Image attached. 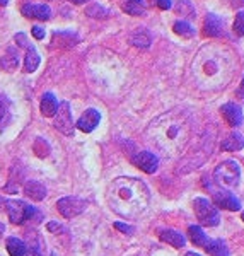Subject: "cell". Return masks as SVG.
<instances>
[{
    "instance_id": "1",
    "label": "cell",
    "mask_w": 244,
    "mask_h": 256,
    "mask_svg": "<svg viewBox=\"0 0 244 256\" xmlns=\"http://www.w3.org/2000/svg\"><path fill=\"white\" fill-rule=\"evenodd\" d=\"M236 72V56L226 44L208 43L198 50L192 62L193 82L202 90L224 89Z\"/></svg>"
},
{
    "instance_id": "2",
    "label": "cell",
    "mask_w": 244,
    "mask_h": 256,
    "mask_svg": "<svg viewBox=\"0 0 244 256\" xmlns=\"http://www.w3.org/2000/svg\"><path fill=\"white\" fill-rule=\"evenodd\" d=\"M193 122L188 111L172 110L160 114L148 126V137L168 156H178L192 140Z\"/></svg>"
},
{
    "instance_id": "3",
    "label": "cell",
    "mask_w": 244,
    "mask_h": 256,
    "mask_svg": "<svg viewBox=\"0 0 244 256\" xmlns=\"http://www.w3.org/2000/svg\"><path fill=\"white\" fill-rule=\"evenodd\" d=\"M150 195L144 184V181L134 178H122L116 180L111 188L110 204L114 212L123 217L135 218L146 212Z\"/></svg>"
},
{
    "instance_id": "4",
    "label": "cell",
    "mask_w": 244,
    "mask_h": 256,
    "mask_svg": "<svg viewBox=\"0 0 244 256\" xmlns=\"http://www.w3.org/2000/svg\"><path fill=\"white\" fill-rule=\"evenodd\" d=\"M214 178L220 186L236 188L241 181V168L236 160H224L215 169Z\"/></svg>"
},
{
    "instance_id": "5",
    "label": "cell",
    "mask_w": 244,
    "mask_h": 256,
    "mask_svg": "<svg viewBox=\"0 0 244 256\" xmlns=\"http://www.w3.org/2000/svg\"><path fill=\"white\" fill-rule=\"evenodd\" d=\"M6 208L12 224H22V222L32 220L34 216H38V208L20 200H6Z\"/></svg>"
},
{
    "instance_id": "6",
    "label": "cell",
    "mask_w": 244,
    "mask_h": 256,
    "mask_svg": "<svg viewBox=\"0 0 244 256\" xmlns=\"http://www.w3.org/2000/svg\"><path fill=\"white\" fill-rule=\"evenodd\" d=\"M193 208H195V216L200 224L206 227L218 226L220 216H218V210L212 202H208L206 198H196L195 204H193Z\"/></svg>"
},
{
    "instance_id": "7",
    "label": "cell",
    "mask_w": 244,
    "mask_h": 256,
    "mask_svg": "<svg viewBox=\"0 0 244 256\" xmlns=\"http://www.w3.org/2000/svg\"><path fill=\"white\" fill-rule=\"evenodd\" d=\"M55 128L62 132L64 135H74V122H72V113H70V104L67 101L60 102L58 110L55 113Z\"/></svg>"
},
{
    "instance_id": "8",
    "label": "cell",
    "mask_w": 244,
    "mask_h": 256,
    "mask_svg": "<svg viewBox=\"0 0 244 256\" xmlns=\"http://www.w3.org/2000/svg\"><path fill=\"white\" fill-rule=\"evenodd\" d=\"M56 207H58L60 214L65 218H72V217L78 216V214H80L82 210L88 207V204H86V200H82V198L65 196V198H62V200H58Z\"/></svg>"
},
{
    "instance_id": "9",
    "label": "cell",
    "mask_w": 244,
    "mask_h": 256,
    "mask_svg": "<svg viewBox=\"0 0 244 256\" xmlns=\"http://www.w3.org/2000/svg\"><path fill=\"white\" fill-rule=\"evenodd\" d=\"M214 204L217 205L218 208L224 210H230V212H236V210H241V202L236 198L234 193L230 192H217L214 195Z\"/></svg>"
},
{
    "instance_id": "10",
    "label": "cell",
    "mask_w": 244,
    "mask_h": 256,
    "mask_svg": "<svg viewBox=\"0 0 244 256\" xmlns=\"http://www.w3.org/2000/svg\"><path fill=\"white\" fill-rule=\"evenodd\" d=\"M134 164L137 166L138 169H142L144 172H148V174H152V172L157 171V168H159V159H157V156H154L152 152H140L134 158Z\"/></svg>"
},
{
    "instance_id": "11",
    "label": "cell",
    "mask_w": 244,
    "mask_h": 256,
    "mask_svg": "<svg viewBox=\"0 0 244 256\" xmlns=\"http://www.w3.org/2000/svg\"><path fill=\"white\" fill-rule=\"evenodd\" d=\"M20 12H22V16H26L30 19L48 20L52 18V9L48 6H44V4H28V6H24L20 9Z\"/></svg>"
},
{
    "instance_id": "12",
    "label": "cell",
    "mask_w": 244,
    "mask_h": 256,
    "mask_svg": "<svg viewBox=\"0 0 244 256\" xmlns=\"http://www.w3.org/2000/svg\"><path fill=\"white\" fill-rule=\"evenodd\" d=\"M220 113L222 116H224V120L227 123H229L232 128H238L241 126L242 123V110L239 108L236 102H227V104H224L220 108Z\"/></svg>"
},
{
    "instance_id": "13",
    "label": "cell",
    "mask_w": 244,
    "mask_h": 256,
    "mask_svg": "<svg viewBox=\"0 0 244 256\" xmlns=\"http://www.w3.org/2000/svg\"><path fill=\"white\" fill-rule=\"evenodd\" d=\"M205 34L210 36V38H218V36L224 34V30H226V24H224V19L218 18L217 14H208L205 19Z\"/></svg>"
},
{
    "instance_id": "14",
    "label": "cell",
    "mask_w": 244,
    "mask_h": 256,
    "mask_svg": "<svg viewBox=\"0 0 244 256\" xmlns=\"http://www.w3.org/2000/svg\"><path fill=\"white\" fill-rule=\"evenodd\" d=\"M99 122H101V114H99V111L90 108V110L86 111L80 118H78L77 128L82 132H86V134H89V132H92L94 128L99 125Z\"/></svg>"
},
{
    "instance_id": "15",
    "label": "cell",
    "mask_w": 244,
    "mask_h": 256,
    "mask_svg": "<svg viewBox=\"0 0 244 256\" xmlns=\"http://www.w3.org/2000/svg\"><path fill=\"white\" fill-rule=\"evenodd\" d=\"M159 238H160V241L168 242V244H171L172 248H183L184 242H186V239L183 238V234L176 232V230H172V229L160 230Z\"/></svg>"
},
{
    "instance_id": "16",
    "label": "cell",
    "mask_w": 244,
    "mask_h": 256,
    "mask_svg": "<svg viewBox=\"0 0 244 256\" xmlns=\"http://www.w3.org/2000/svg\"><path fill=\"white\" fill-rule=\"evenodd\" d=\"M56 110H58V101H56V98L53 96L52 92L43 94V98H41V113H43L44 116L52 118V116H55Z\"/></svg>"
},
{
    "instance_id": "17",
    "label": "cell",
    "mask_w": 244,
    "mask_h": 256,
    "mask_svg": "<svg viewBox=\"0 0 244 256\" xmlns=\"http://www.w3.org/2000/svg\"><path fill=\"white\" fill-rule=\"evenodd\" d=\"M242 147H244V138H242V135H239V134L227 135V137L222 140V144H220V148H222V150H226V152L241 150Z\"/></svg>"
},
{
    "instance_id": "18",
    "label": "cell",
    "mask_w": 244,
    "mask_h": 256,
    "mask_svg": "<svg viewBox=\"0 0 244 256\" xmlns=\"http://www.w3.org/2000/svg\"><path fill=\"white\" fill-rule=\"evenodd\" d=\"M19 67V53L16 48H9L2 56V68L7 72H14Z\"/></svg>"
},
{
    "instance_id": "19",
    "label": "cell",
    "mask_w": 244,
    "mask_h": 256,
    "mask_svg": "<svg viewBox=\"0 0 244 256\" xmlns=\"http://www.w3.org/2000/svg\"><path fill=\"white\" fill-rule=\"evenodd\" d=\"M24 193H26V196L40 202L46 196V188H44L41 183H38V181H30V183L26 184V188H24Z\"/></svg>"
},
{
    "instance_id": "20",
    "label": "cell",
    "mask_w": 244,
    "mask_h": 256,
    "mask_svg": "<svg viewBox=\"0 0 244 256\" xmlns=\"http://www.w3.org/2000/svg\"><path fill=\"white\" fill-rule=\"evenodd\" d=\"M130 41L138 48H148V46H150V43H152V36H150V32L146 30V28H138V30L132 34Z\"/></svg>"
},
{
    "instance_id": "21",
    "label": "cell",
    "mask_w": 244,
    "mask_h": 256,
    "mask_svg": "<svg viewBox=\"0 0 244 256\" xmlns=\"http://www.w3.org/2000/svg\"><path fill=\"white\" fill-rule=\"evenodd\" d=\"M188 236H190V239H192L193 244L198 246V248H205L206 244H208V241H210V239L206 238V234L202 230L200 226H192V227H190Z\"/></svg>"
},
{
    "instance_id": "22",
    "label": "cell",
    "mask_w": 244,
    "mask_h": 256,
    "mask_svg": "<svg viewBox=\"0 0 244 256\" xmlns=\"http://www.w3.org/2000/svg\"><path fill=\"white\" fill-rule=\"evenodd\" d=\"M205 250L208 251L210 256H229V248H227L226 242L220 241V239H212V241H208Z\"/></svg>"
},
{
    "instance_id": "23",
    "label": "cell",
    "mask_w": 244,
    "mask_h": 256,
    "mask_svg": "<svg viewBox=\"0 0 244 256\" xmlns=\"http://www.w3.org/2000/svg\"><path fill=\"white\" fill-rule=\"evenodd\" d=\"M38 65H40L38 52H36L32 46H30V48H28V53H26V60H24V70H26L28 74H31V72H34V70L38 68Z\"/></svg>"
},
{
    "instance_id": "24",
    "label": "cell",
    "mask_w": 244,
    "mask_h": 256,
    "mask_svg": "<svg viewBox=\"0 0 244 256\" xmlns=\"http://www.w3.org/2000/svg\"><path fill=\"white\" fill-rule=\"evenodd\" d=\"M172 30L178 36H181V38H193L195 36V28L192 26L190 22H186V20H178L174 22V26H172Z\"/></svg>"
},
{
    "instance_id": "25",
    "label": "cell",
    "mask_w": 244,
    "mask_h": 256,
    "mask_svg": "<svg viewBox=\"0 0 244 256\" xmlns=\"http://www.w3.org/2000/svg\"><path fill=\"white\" fill-rule=\"evenodd\" d=\"M7 251L10 256H24L26 254V244L18 238H9L7 239Z\"/></svg>"
},
{
    "instance_id": "26",
    "label": "cell",
    "mask_w": 244,
    "mask_h": 256,
    "mask_svg": "<svg viewBox=\"0 0 244 256\" xmlns=\"http://www.w3.org/2000/svg\"><path fill=\"white\" fill-rule=\"evenodd\" d=\"M123 10L132 16H144L146 14V2L144 0H126Z\"/></svg>"
},
{
    "instance_id": "27",
    "label": "cell",
    "mask_w": 244,
    "mask_h": 256,
    "mask_svg": "<svg viewBox=\"0 0 244 256\" xmlns=\"http://www.w3.org/2000/svg\"><path fill=\"white\" fill-rule=\"evenodd\" d=\"M176 12L181 16H184V18H195V7L192 6V2L190 0H178L176 4Z\"/></svg>"
},
{
    "instance_id": "28",
    "label": "cell",
    "mask_w": 244,
    "mask_h": 256,
    "mask_svg": "<svg viewBox=\"0 0 244 256\" xmlns=\"http://www.w3.org/2000/svg\"><path fill=\"white\" fill-rule=\"evenodd\" d=\"M232 28H234V32L238 36H244V10H241L238 16H236Z\"/></svg>"
},
{
    "instance_id": "29",
    "label": "cell",
    "mask_w": 244,
    "mask_h": 256,
    "mask_svg": "<svg viewBox=\"0 0 244 256\" xmlns=\"http://www.w3.org/2000/svg\"><path fill=\"white\" fill-rule=\"evenodd\" d=\"M88 14L92 16V18H106V16H110V12L104 10L102 7H99L96 4V6H92L90 9H88Z\"/></svg>"
},
{
    "instance_id": "30",
    "label": "cell",
    "mask_w": 244,
    "mask_h": 256,
    "mask_svg": "<svg viewBox=\"0 0 244 256\" xmlns=\"http://www.w3.org/2000/svg\"><path fill=\"white\" fill-rule=\"evenodd\" d=\"M26 254L28 256H43V253H41V248L36 244V242L30 244V250L26 248Z\"/></svg>"
},
{
    "instance_id": "31",
    "label": "cell",
    "mask_w": 244,
    "mask_h": 256,
    "mask_svg": "<svg viewBox=\"0 0 244 256\" xmlns=\"http://www.w3.org/2000/svg\"><path fill=\"white\" fill-rule=\"evenodd\" d=\"M32 36H34L36 40H44V30L41 26H32Z\"/></svg>"
},
{
    "instance_id": "32",
    "label": "cell",
    "mask_w": 244,
    "mask_h": 256,
    "mask_svg": "<svg viewBox=\"0 0 244 256\" xmlns=\"http://www.w3.org/2000/svg\"><path fill=\"white\" fill-rule=\"evenodd\" d=\"M48 230H50V232H64V227L58 226L56 222H50V224H48Z\"/></svg>"
},
{
    "instance_id": "33",
    "label": "cell",
    "mask_w": 244,
    "mask_h": 256,
    "mask_svg": "<svg viewBox=\"0 0 244 256\" xmlns=\"http://www.w3.org/2000/svg\"><path fill=\"white\" fill-rule=\"evenodd\" d=\"M114 227H116L118 230H122V232H126V234H134V229H132V227H128V226H123L122 222H116V224H114Z\"/></svg>"
},
{
    "instance_id": "34",
    "label": "cell",
    "mask_w": 244,
    "mask_h": 256,
    "mask_svg": "<svg viewBox=\"0 0 244 256\" xmlns=\"http://www.w3.org/2000/svg\"><path fill=\"white\" fill-rule=\"evenodd\" d=\"M156 4H157V7L162 10H168L169 7H171V0H156Z\"/></svg>"
},
{
    "instance_id": "35",
    "label": "cell",
    "mask_w": 244,
    "mask_h": 256,
    "mask_svg": "<svg viewBox=\"0 0 244 256\" xmlns=\"http://www.w3.org/2000/svg\"><path fill=\"white\" fill-rule=\"evenodd\" d=\"M16 41H18V43H19V46H26V48H30V44H28L26 36H24L22 32H19V34L16 36Z\"/></svg>"
},
{
    "instance_id": "36",
    "label": "cell",
    "mask_w": 244,
    "mask_h": 256,
    "mask_svg": "<svg viewBox=\"0 0 244 256\" xmlns=\"http://www.w3.org/2000/svg\"><path fill=\"white\" fill-rule=\"evenodd\" d=\"M238 96L239 98H244V79H242L241 86H239V89H238Z\"/></svg>"
},
{
    "instance_id": "37",
    "label": "cell",
    "mask_w": 244,
    "mask_h": 256,
    "mask_svg": "<svg viewBox=\"0 0 244 256\" xmlns=\"http://www.w3.org/2000/svg\"><path fill=\"white\" fill-rule=\"evenodd\" d=\"M230 4H232V7H241L244 6V0H230Z\"/></svg>"
},
{
    "instance_id": "38",
    "label": "cell",
    "mask_w": 244,
    "mask_h": 256,
    "mask_svg": "<svg viewBox=\"0 0 244 256\" xmlns=\"http://www.w3.org/2000/svg\"><path fill=\"white\" fill-rule=\"evenodd\" d=\"M4 113H6V108H4V102L0 101V120L4 118Z\"/></svg>"
},
{
    "instance_id": "39",
    "label": "cell",
    "mask_w": 244,
    "mask_h": 256,
    "mask_svg": "<svg viewBox=\"0 0 244 256\" xmlns=\"http://www.w3.org/2000/svg\"><path fill=\"white\" fill-rule=\"evenodd\" d=\"M70 2H74V4H77V6H82V4H86V2H89V0H70Z\"/></svg>"
},
{
    "instance_id": "40",
    "label": "cell",
    "mask_w": 244,
    "mask_h": 256,
    "mask_svg": "<svg viewBox=\"0 0 244 256\" xmlns=\"http://www.w3.org/2000/svg\"><path fill=\"white\" fill-rule=\"evenodd\" d=\"M9 4V0H0V7H6Z\"/></svg>"
},
{
    "instance_id": "41",
    "label": "cell",
    "mask_w": 244,
    "mask_h": 256,
    "mask_svg": "<svg viewBox=\"0 0 244 256\" xmlns=\"http://www.w3.org/2000/svg\"><path fill=\"white\" fill-rule=\"evenodd\" d=\"M184 256H200V254H196V253H193V251H190V253H186Z\"/></svg>"
},
{
    "instance_id": "42",
    "label": "cell",
    "mask_w": 244,
    "mask_h": 256,
    "mask_svg": "<svg viewBox=\"0 0 244 256\" xmlns=\"http://www.w3.org/2000/svg\"><path fill=\"white\" fill-rule=\"evenodd\" d=\"M4 234V224H0V236Z\"/></svg>"
},
{
    "instance_id": "43",
    "label": "cell",
    "mask_w": 244,
    "mask_h": 256,
    "mask_svg": "<svg viewBox=\"0 0 244 256\" xmlns=\"http://www.w3.org/2000/svg\"><path fill=\"white\" fill-rule=\"evenodd\" d=\"M241 218H242V220H244V212H242V216H241Z\"/></svg>"
},
{
    "instance_id": "44",
    "label": "cell",
    "mask_w": 244,
    "mask_h": 256,
    "mask_svg": "<svg viewBox=\"0 0 244 256\" xmlns=\"http://www.w3.org/2000/svg\"><path fill=\"white\" fill-rule=\"evenodd\" d=\"M0 205H2V198H0Z\"/></svg>"
}]
</instances>
